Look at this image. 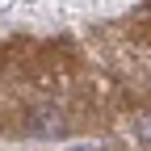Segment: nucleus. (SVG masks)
Here are the masks:
<instances>
[{
  "label": "nucleus",
  "instance_id": "2",
  "mask_svg": "<svg viewBox=\"0 0 151 151\" xmlns=\"http://www.w3.org/2000/svg\"><path fill=\"white\" fill-rule=\"evenodd\" d=\"M139 143L151 147V113H139Z\"/></svg>",
  "mask_w": 151,
  "mask_h": 151
},
{
  "label": "nucleus",
  "instance_id": "1",
  "mask_svg": "<svg viewBox=\"0 0 151 151\" xmlns=\"http://www.w3.org/2000/svg\"><path fill=\"white\" fill-rule=\"evenodd\" d=\"M29 130H34V134H63L67 122L59 118V109H38L34 122H29Z\"/></svg>",
  "mask_w": 151,
  "mask_h": 151
}]
</instances>
